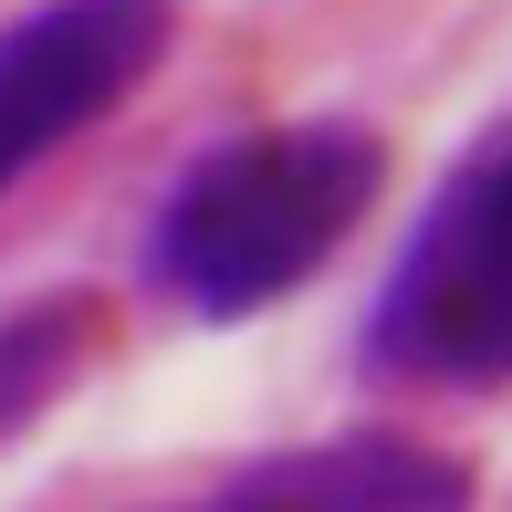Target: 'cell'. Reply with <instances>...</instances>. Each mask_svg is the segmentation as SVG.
I'll return each mask as SVG.
<instances>
[{
  "mask_svg": "<svg viewBox=\"0 0 512 512\" xmlns=\"http://www.w3.org/2000/svg\"><path fill=\"white\" fill-rule=\"evenodd\" d=\"M377 178H387L377 136L345 115L241 126L168 178L147 220V283L209 324L262 314L345 251V230L377 209Z\"/></svg>",
  "mask_w": 512,
  "mask_h": 512,
  "instance_id": "obj_1",
  "label": "cell"
},
{
  "mask_svg": "<svg viewBox=\"0 0 512 512\" xmlns=\"http://www.w3.org/2000/svg\"><path fill=\"white\" fill-rule=\"evenodd\" d=\"M366 366L398 387H502L512 377V115L460 147L429 189L377 314Z\"/></svg>",
  "mask_w": 512,
  "mask_h": 512,
  "instance_id": "obj_2",
  "label": "cell"
},
{
  "mask_svg": "<svg viewBox=\"0 0 512 512\" xmlns=\"http://www.w3.org/2000/svg\"><path fill=\"white\" fill-rule=\"evenodd\" d=\"M168 32V0H32L21 21H0V189L105 126L168 63Z\"/></svg>",
  "mask_w": 512,
  "mask_h": 512,
  "instance_id": "obj_3",
  "label": "cell"
},
{
  "mask_svg": "<svg viewBox=\"0 0 512 512\" xmlns=\"http://www.w3.org/2000/svg\"><path fill=\"white\" fill-rule=\"evenodd\" d=\"M199 512H471V471L450 450L366 429V439H314V450L251 460Z\"/></svg>",
  "mask_w": 512,
  "mask_h": 512,
  "instance_id": "obj_4",
  "label": "cell"
},
{
  "mask_svg": "<svg viewBox=\"0 0 512 512\" xmlns=\"http://www.w3.org/2000/svg\"><path fill=\"white\" fill-rule=\"evenodd\" d=\"M95 345H105V304L74 293V283L0 304V450H11V439L95 366Z\"/></svg>",
  "mask_w": 512,
  "mask_h": 512,
  "instance_id": "obj_5",
  "label": "cell"
}]
</instances>
